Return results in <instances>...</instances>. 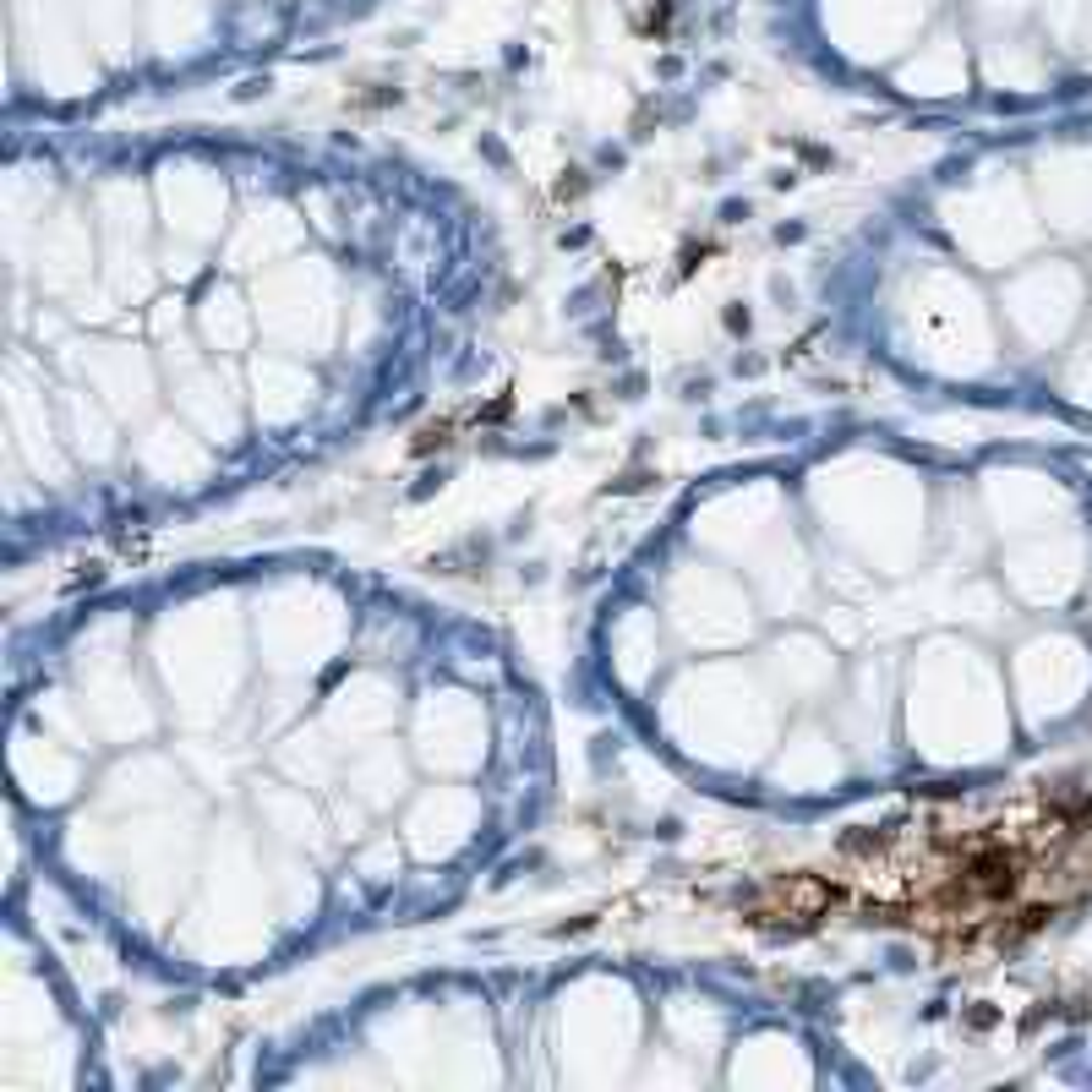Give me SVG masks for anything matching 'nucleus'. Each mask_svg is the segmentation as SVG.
<instances>
[{
    "instance_id": "nucleus-1",
    "label": "nucleus",
    "mask_w": 1092,
    "mask_h": 1092,
    "mask_svg": "<svg viewBox=\"0 0 1092 1092\" xmlns=\"http://www.w3.org/2000/svg\"><path fill=\"white\" fill-rule=\"evenodd\" d=\"M852 852H864L852 874L880 912L961 940L1011 934L1092 890V814L1048 803H1005L1000 814L929 809L874 830Z\"/></svg>"
}]
</instances>
